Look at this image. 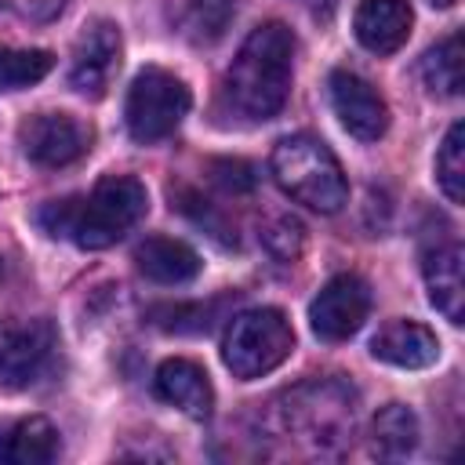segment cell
Returning a JSON list of instances; mask_svg holds the SVG:
<instances>
[{
  "label": "cell",
  "instance_id": "cell-1",
  "mask_svg": "<svg viewBox=\"0 0 465 465\" xmlns=\"http://www.w3.org/2000/svg\"><path fill=\"white\" fill-rule=\"evenodd\" d=\"M149 211V193L134 174H105L87 196L51 200L36 211V222L84 251H102L124 240Z\"/></svg>",
  "mask_w": 465,
  "mask_h": 465
},
{
  "label": "cell",
  "instance_id": "cell-2",
  "mask_svg": "<svg viewBox=\"0 0 465 465\" xmlns=\"http://www.w3.org/2000/svg\"><path fill=\"white\" fill-rule=\"evenodd\" d=\"M294 76V33L283 22H262L247 33L240 44L229 73H225V94L236 113L247 120H272L287 94Z\"/></svg>",
  "mask_w": 465,
  "mask_h": 465
},
{
  "label": "cell",
  "instance_id": "cell-3",
  "mask_svg": "<svg viewBox=\"0 0 465 465\" xmlns=\"http://www.w3.org/2000/svg\"><path fill=\"white\" fill-rule=\"evenodd\" d=\"M272 178L276 185L320 211V214H334L345 207L349 200V182H345V171L338 163V156L331 153L327 142H320L316 134H287L272 145Z\"/></svg>",
  "mask_w": 465,
  "mask_h": 465
},
{
  "label": "cell",
  "instance_id": "cell-4",
  "mask_svg": "<svg viewBox=\"0 0 465 465\" xmlns=\"http://www.w3.org/2000/svg\"><path fill=\"white\" fill-rule=\"evenodd\" d=\"M294 349V331L291 320L272 309H243L229 320L225 338H222V363L232 371L240 381H254L269 371H276Z\"/></svg>",
  "mask_w": 465,
  "mask_h": 465
},
{
  "label": "cell",
  "instance_id": "cell-5",
  "mask_svg": "<svg viewBox=\"0 0 465 465\" xmlns=\"http://www.w3.org/2000/svg\"><path fill=\"white\" fill-rule=\"evenodd\" d=\"M189 105H193V94H189L185 80H178L174 73H167L160 65H145L127 87L124 120H127V131L134 142L153 145L178 131Z\"/></svg>",
  "mask_w": 465,
  "mask_h": 465
},
{
  "label": "cell",
  "instance_id": "cell-6",
  "mask_svg": "<svg viewBox=\"0 0 465 465\" xmlns=\"http://www.w3.org/2000/svg\"><path fill=\"white\" fill-rule=\"evenodd\" d=\"M283 400H287V407H280L283 429L294 432L298 440H312L316 450H323L327 443H345L352 436L356 403L345 385L316 381V385H302L287 392Z\"/></svg>",
  "mask_w": 465,
  "mask_h": 465
},
{
  "label": "cell",
  "instance_id": "cell-7",
  "mask_svg": "<svg viewBox=\"0 0 465 465\" xmlns=\"http://www.w3.org/2000/svg\"><path fill=\"white\" fill-rule=\"evenodd\" d=\"M367 312H371V287L352 272H338L312 298L309 327L320 341H349L363 327Z\"/></svg>",
  "mask_w": 465,
  "mask_h": 465
},
{
  "label": "cell",
  "instance_id": "cell-8",
  "mask_svg": "<svg viewBox=\"0 0 465 465\" xmlns=\"http://www.w3.org/2000/svg\"><path fill=\"white\" fill-rule=\"evenodd\" d=\"M18 145L40 167H69L91 149V127L73 113H36L22 120Z\"/></svg>",
  "mask_w": 465,
  "mask_h": 465
},
{
  "label": "cell",
  "instance_id": "cell-9",
  "mask_svg": "<svg viewBox=\"0 0 465 465\" xmlns=\"http://www.w3.org/2000/svg\"><path fill=\"white\" fill-rule=\"evenodd\" d=\"M58 345V331L51 320H18L0 331V381L22 389L44 374L51 352Z\"/></svg>",
  "mask_w": 465,
  "mask_h": 465
},
{
  "label": "cell",
  "instance_id": "cell-10",
  "mask_svg": "<svg viewBox=\"0 0 465 465\" xmlns=\"http://www.w3.org/2000/svg\"><path fill=\"white\" fill-rule=\"evenodd\" d=\"M331 105L341 127L360 142H378L389 127V105L385 98L352 69H334L331 80Z\"/></svg>",
  "mask_w": 465,
  "mask_h": 465
},
{
  "label": "cell",
  "instance_id": "cell-11",
  "mask_svg": "<svg viewBox=\"0 0 465 465\" xmlns=\"http://www.w3.org/2000/svg\"><path fill=\"white\" fill-rule=\"evenodd\" d=\"M120 51H124L120 29L105 18H94L73 47V65H69L73 91H80L87 98H102L113 73L120 69Z\"/></svg>",
  "mask_w": 465,
  "mask_h": 465
},
{
  "label": "cell",
  "instance_id": "cell-12",
  "mask_svg": "<svg viewBox=\"0 0 465 465\" xmlns=\"http://www.w3.org/2000/svg\"><path fill=\"white\" fill-rule=\"evenodd\" d=\"M153 385H156V396H160L163 403L178 407L182 414H189V418H196V421L211 418V411H214V389H211L207 371H203L200 363L185 360V356L163 360V363L156 367Z\"/></svg>",
  "mask_w": 465,
  "mask_h": 465
},
{
  "label": "cell",
  "instance_id": "cell-13",
  "mask_svg": "<svg viewBox=\"0 0 465 465\" xmlns=\"http://www.w3.org/2000/svg\"><path fill=\"white\" fill-rule=\"evenodd\" d=\"M414 11L407 0H363L352 15V33L371 54H392L407 44Z\"/></svg>",
  "mask_w": 465,
  "mask_h": 465
},
{
  "label": "cell",
  "instance_id": "cell-14",
  "mask_svg": "<svg viewBox=\"0 0 465 465\" xmlns=\"http://www.w3.org/2000/svg\"><path fill=\"white\" fill-rule=\"evenodd\" d=\"M374 360L403 371H421L440 360V338L418 320H392L371 341Z\"/></svg>",
  "mask_w": 465,
  "mask_h": 465
},
{
  "label": "cell",
  "instance_id": "cell-15",
  "mask_svg": "<svg viewBox=\"0 0 465 465\" xmlns=\"http://www.w3.org/2000/svg\"><path fill=\"white\" fill-rule=\"evenodd\" d=\"M461 243L447 240L436 243L425 262H421V276L429 287V302L436 305V312H443L450 323H461L465 316V280H461Z\"/></svg>",
  "mask_w": 465,
  "mask_h": 465
},
{
  "label": "cell",
  "instance_id": "cell-16",
  "mask_svg": "<svg viewBox=\"0 0 465 465\" xmlns=\"http://www.w3.org/2000/svg\"><path fill=\"white\" fill-rule=\"evenodd\" d=\"M58 454H62L58 429L44 414H29L0 425V465H51Z\"/></svg>",
  "mask_w": 465,
  "mask_h": 465
},
{
  "label": "cell",
  "instance_id": "cell-17",
  "mask_svg": "<svg viewBox=\"0 0 465 465\" xmlns=\"http://www.w3.org/2000/svg\"><path fill=\"white\" fill-rule=\"evenodd\" d=\"M134 262L142 276H149L153 283H167V287L196 280L203 265L200 254L185 240H174V236H145L134 251Z\"/></svg>",
  "mask_w": 465,
  "mask_h": 465
},
{
  "label": "cell",
  "instance_id": "cell-18",
  "mask_svg": "<svg viewBox=\"0 0 465 465\" xmlns=\"http://www.w3.org/2000/svg\"><path fill=\"white\" fill-rule=\"evenodd\" d=\"M418 447V418L403 403H389L371 421V450L385 461H400Z\"/></svg>",
  "mask_w": 465,
  "mask_h": 465
},
{
  "label": "cell",
  "instance_id": "cell-19",
  "mask_svg": "<svg viewBox=\"0 0 465 465\" xmlns=\"http://www.w3.org/2000/svg\"><path fill=\"white\" fill-rule=\"evenodd\" d=\"M421 80L432 94L454 98L461 94L465 84V62H461V33H450L447 40H440L436 47L425 51L421 58Z\"/></svg>",
  "mask_w": 465,
  "mask_h": 465
},
{
  "label": "cell",
  "instance_id": "cell-20",
  "mask_svg": "<svg viewBox=\"0 0 465 465\" xmlns=\"http://www.w3.org/2000/svg\"><path fill=\"white\" fill-rule=\"evenodd\" d=\"M54 69V54L44 47H0V94L22 91Z\"/></svg>",
  "mask_w": 465,
  "mask_h": 465
},
{
  "label": "cell",
  "instance_id": "cell-21",
  "mask_svg": "<svg viewBox=\"0 0 465 465\" xmlns=\"http://www.w3.org/2000/svg\"><path fill=\"white\" fill-rule=\"evenodd\" d=\"M232 15H236L232 0H189L182 11V33L193 44H214L225 36Z\"/></svg>",
  "mask_w": 465,
  "mask_h": 465
},
{
  "label": "cell",
  "instance_id": "cell-22",
  "mask_svg": "<svg viewBox=\"0 0 465 465\" xmlns=\"http://www.w3.org/2000/svg\"><path fill=\"white\" fill-rule=\"evenodd\" d=\"M436 185L450 203L465 200V124H450L436 153Z\"/></svg>",
  "mask_w": 465,
  "mask_h": 465
},
{
  "label": "cell",
  "instance_id": "cell-23",
  "mask_svg": "<svg viewBox=\"0 0 465 465\" xmlns=\"http://www.w3.org/2000/svg\"><path fill=\"white\" fill-rule=\"evenodd\" d=\"M265 247H269L276 258L291 262V258L302 251V222H298V218H276V222L265 229Z\"/></svg>",
  "mask_w": 465,
  "mask_h": 465
},
{
  "label": "cell",
  "instance_id": "cell-24",
  "mask_svg": "<svg viewBox=\"0 0 465 465\" xmlns=\"http://www.w3.org/2000/svg\"><path fill=\"white\" fill-rule=\"evenodd\" d=\"M65 4L69 0H0V7L15 11L25 22H51V18H58L65 11Z\"/></svg>",
  "mask_w": 465,
  "mask_h": 465
},
{
  "label": "cell",
  "instance_id": "cell-25",
  "mask_svg": "<svg viewBox=\"0 0 465 465\" xmlns=\"http://www.w3.org/2000/svg\"><path fill=\"white\" fill-rule=\"evenodd\" d=\"M214 178L225 185V189H251L254 185V174L243 160H218L214 163Z\"/></svg>",
  "mask_w": 465,
  "mask_h": 465
},
{
  "label": "cell",
  "instance_id": "cell-26",
  "mask_svg": "<svg viewBox=\"0 0 465 465\" xmlns=\"http://www.w3.org/2000/svg\"><path fill=\"white\" fill-rule=\"evenodd\" d=\"M302 7H309V11H331L334 7V0H298Z\"/></svg>",
  "mask_w": 465,
  "mask_h": 465
},
{
  "label": "cell",
  "instance_id": "cell-27",
  "mask_svg": "<svg viewBox=\"0 0 465 465\" xmlns=\"http://www.w3.org/2000/svg\"><path fill=\"white\" fill-rule=\"evenodd\" d=\"M429 4H432V7H454L458 0H429Z\"/></svg>",
  "mask_w": 465,
  "mask_h": 465
}]
</instances>
